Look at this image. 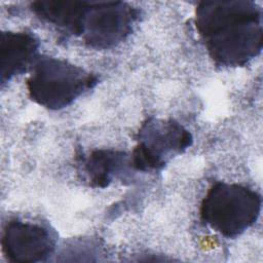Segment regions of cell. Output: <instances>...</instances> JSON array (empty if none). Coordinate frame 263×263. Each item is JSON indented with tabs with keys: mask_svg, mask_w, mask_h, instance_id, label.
I'll return each instance as SVG.
<instances>
[{
	"mask_svg": "<svg viewBox=\"0 0 263 263\" xmlns=\"http://www.w3.org/2000/svg\"><path fill=\"white\" fill-rule=\"evenodd\" d=\"M261 8L251 1H209L196 8V28L210 55L224 66H241L261 50Z\"/></svg>",
	"mask_w": 263,
	"mask_h": 263,
	"instance_id": "cell-1",
	"label": "cell"
},
{
	"mask_svg": "<svg viewBox=\"0 0 263 263\" xmlns=\"http://www.w3.org/2000/svg\"><path fill=\"white\" fill-rule=\"evenodd\" d=\"M38 48L37 39L26 32L1 34V82L24 72Z\"/></svg>",
	"mask_w": 263,
	"mask_h": 263,
	"instance_id": "cell-7",
	"label": "cell"
},
{
	"mask_svg": "<svg viewBox=\"0 0 263 263\" xmlns=\"http://www.w3.org/2000/svg\"><path fill=\"white\" fill-rule=\"evenodd\" d=\"M54 241L44 227L11 221L4 229L2 251L11 261H42L53 251Z\"/></svg>",
	"mask_w": 263,
	"mask_h": 263,
	"instance_id": "cell-6",
	"label": "cell"
},
{
	"mask_svg": "<svg viewBox=\"0 0 263 263\" xmlns=\"http://www.w3.org/2000/svg\"><path fill=\"white\" fill-rule=\"evenodd\" d=\"M95 84L96 78L82 68L52 58L37 62L27 81L31 99L55 110L69 106Z\"/></svg>",
	"mask_w": 263,
	"mask_h": 263,
	"instance_id": "cell-3",
	"label": "cell"
},
{
	"mask_svg": "<svg viewBox=\"0 0 263 263\" xmlns=\"http://www.w3.org/2000/svg\"><path fill=\"white\" fill-rule=\"evenodd\" d=\"M261 197L247 187L217 183L205 195L200 209L202 221L224 236L234 237L257 220Z\"/></svg>",
	"mask_w": 263,
	"mask_h": 263,
	"instance_id": "cell-2",
	"label": "cell"
},
{
	"mask_svg": "<svg viewBox=\"0 0 263 263\" xmlns=\"http://www.w3.org/2000/svg\"><path fill=\"white\" fill-rule=\"evenodd\" d=\"M192 141L190 134L173 121L148 122L140 132L134 151V164L139 170H157L170 154L180 153Z\"/></svg>",
	"mask_w": 263,
	"mask_h": 263,
	"instance_id": "cell-5",
	"label": "cell"
},
{
	"mask_svg": "<svg viewBox=\"0 0 263 263\" xmlns=\"http://www.w3.org/2000/svg\"><path fill=\"white\" fill-rule=\"evenodd\" d=\"M138 20V10L124 2H88L81 36L96 48H108L123 40Z\"/></svg>",
	"mask_w": 263,
	"mask_h": 263,
	"instance_id": "cell-4",
	"label": "cell"
},
{
	"mask_svg": "<svg viewBox=\"0 0 263 263\" xmlns=\"http://www.w3.org/2000/svg\"><path fill=\"white\" fill-rule=\"evenodd\" d=\"M124 162V156L110 151H96L86 163L87 174L90 181L100 187H105L111 181L114 172L120 170Z\"/></svg>",
	"mask_w": 263,
	"mask_h": 263,
	"instance_id": "cell-8",
	"label": "cell"
}]
</instances>
